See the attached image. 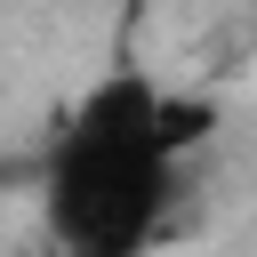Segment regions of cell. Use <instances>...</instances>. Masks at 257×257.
Returning <instances> with one entry per match:
<instances>
[{
  "mask_svg": "<svg viewBox=\"0 0 257 257\" xmlns=\"http://www.w3.org/2000/svg\"><path fill=\"white\" fill-rule=\"evenodd\" d=\"M177 169L185 161H169L161 145L64 128L40 169V225L56 257H145L177 201Z\"/></svg>",
  "mask_w": 257,
  "mask_h": 257,
  "instance_id": "obj_1",
  "label": "cell"
}]
</instances>
